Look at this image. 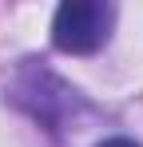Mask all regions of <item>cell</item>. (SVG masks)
Here are the masks:
<instances>
[{
	"mask_svg": "<svg viewBox=\"0 0 143 147\" xmlns=\"http://www.w3.org/2000/svg\"><path fill=\"white\" fill-rule=\"evenodd\" d=\"M115 8L103 0H68L52 16V44L68 56H92L111 40Z\"/></svg>",
	"mask_w": 143,
	"mask_h": 147,
	"instance_id": "obj_1",
	"label": "cell"
},
{
	"mask_svg": "<svg viewBox=\"0 0 143 147\" xmlns=\"http://www.w3.org/2000/svg\"><path fill=\"white\" fill-rule=\"evenodd\" d=\"M95 147H139V143L127 139V135H111V139H103V143H95Z\"/></svg>",
	"mask_w": 143,
	"mask_h": 147,
	"instance_id": "obj_3",
	"label": "cell"
},
{
	"mask_svg": "<svg viewBox=\"0 0 143 147\" xmlns=\"http://www.w3.org/2000/svg\"><path fill=\"white\" fill-rule=\"evenodd\" d=\"M12 92H16V103H20V107H28L36 119H44L48 127H56V123L64 119L72 107H80V92L64 88L52 72L36 68V64L20 68L16 88H12Z\"/></svg>",
	"mask_w": 143,
	"mask_h": 147,
	"instance_id": "obj_2",
	"label": "cell"
}]
</instances>
